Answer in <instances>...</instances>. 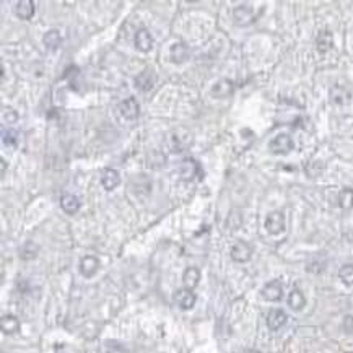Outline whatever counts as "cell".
I'll return each mask as SVG.
<instances>
[{
    "instance_id": "1",
    "label": "cell",
    "mask_w": 353,
    "mask_h": 353,
    "mask_svg": "<svg viewBox=\"0 0 353 353\" xmlns=\"http://www.w3.org/2000/svg\"><path fill=\"white\" fill-rule=\"evenodd\" d=\"M166 143L173 153H181V151H184L186 148L191 147L192 134L186 129H174L168 134Z\"/></svg>"
},
{
    "instance_id": "2",
    "label": "cell",
    "mask_w": 353,
    "mask_h": 353,
    "mask_svg": "<svg viewBox=\"0 0 353 353\" xmlns=\"http://www.w3.org/2000/svg\"><path fill=\"white\" fill-rule=\"evenodd\" d=\"M269 148L275 155H287L293 150V140L288 134H279L269 143Z\"/></svg>"
},
{
    "instance_id": "3",
    "label": "cell",
    "mask_w": 353,
    "mask_h": 353,
    "mask_svg": "<svg viewBox=\"0 0 353 353\" xmlns=\"http://www.w3.org/2000/svg\"><path fill=\"white\" fill-rule=\"evenodd\" d=\"M119 114L122 119H127V121H134L140 114V106H138L137 99L134 96H130L127 99H124L121 104H119Z\"/></svg>"
},
{
    "instance_id": "4",
    "label": "cell",
    "mask_w": 353,
    "mask_h": 353,
    "mask_svg": "<svg viewBox=\"0 0 353 353\" xmlns=\"http://www.w3.org/2000/svg\"><path fill=\"white\" fill-rule=\"evenodd\" d=\"M266 230L270 235H279L285 230V217L282 212H272L266 218Z\"/></svg>"
},
{
    "instance_id": "5",
    "label": "cell",
    "mask_w": 353,
    "mask_h": 353,
    "mask_svg": "<svg viewBox=\"0 0 353 353\" xmlns=\"http://www.w3.org/2000/svg\"><path fill=\"white\" fill-rule=\"evenodd\" d=\"M174 300H176V303H178V306L181 308V310H191V308H194L195 301H197V296H195L192 290L182 288V290H178V292H176Z\"/></svg>"
},
{
    "instance_id": "6",
    "label": "cell",
    "mask_w": 353,
    "mask_h": 353,
    "mask_svg": "<svg viewBox=\"0 0 353 353\" xmlns=\"http://www.w3.org/2000/svg\"><path fill=\"white\" fill-rule=\"evenodd\" d=\"M101 184H103L106 191H112V189H116L121 184V174H119L117 169L106 168L101 173Z\"/></svg>"
},
{
    "instance_id": "7",
    "label": "cell",
    "mask_w": 353,
    "mask_h": 353,
    "mask_svg": "<svg viewBox=\"0 0 353 353\" xmlns=\"http://www.w3.org/2000/svg\"><path fill=\"white\" fill-rule=\"evenodd\" d=\"M156 83V75L153 68H145V70L135 78V86L142 91H150Z\"/></svg>"
},
{
    "instance_id": "8",
    "label": "cell",
    "mask_w": 353,
    "mask_h": 353,
    "mask_svg": "<svg viewBox=\"0 0 353 353\" xmlns=\"http://www.w3.org/2000/svg\"><path fill=\"white\" fill-rule=\"evenodd\" d=\"M261 293L264 296V300H267V301H279V300H282L283 287H282V283L279 280H272V282H269V283L264 285Z\"/></svg>"
},
{
    "instance_id": "9",
    "label": "cell",
    "mask_w": 353,
    "mask_h": 353,
    "mask_svg": "<svg viewBox=\"0 0 353 353\" xmlns=\"http://www.w3.org/2000/svg\"><path fill=\"white\" fill-rule=\"evenodd\" d=\"M251 256H252L251 246L244 241H238L231 248V259L236 262H248L251 259Z\"/></svg>"
},
{
    "instance_id": "10",
    "label": "cell",
    "mask_w": 353,
    "mask_h": 353,
    "mask_svg": "<svg viewBox=\"0 0 353 353\" xmlns=\"http://www.w3.org/2000/svg\"><path fill=\"white\" fill-rule=\"evenodd\" d=\"M233 18L238 24H249L256 20V13L249 5H239L233 10Z\"/></svg>"
},
{
    "instance_id": "11",
    "label": "cell",
    "mask_w": 353,
    "mask_h": 353,
    "mask_svg": "<svg viewBox=\"0 0 353 353\" xmlns=\"http://www.w3.org/2000/svg\"><path fill=\"white\" fill-rule=\"evenodd\" d=\"M287 313L283 310H272L267 314V326L270 331H279L287 324Z\"/></svg>"
},
{
    "instance_id": "12",
    "label": "cell",
    "mask_w": 353,
    "mask_h": 353,
    "mask_svg": "<svg viewBox=\"0 0 353 353\" xmlns=\"http://www.w3.org/2000/svg\"><path fill=\"white\" fill-rule=\"evenodd\" d=\"M135 47L138 50H142V52H148V50L153 47V37H151L150 31L148 29H138L135 33Z\"/></svg>"
},
{
    "instance_id": "13",
    "label": "cell",
    "mask_w": 353,
    "mask_h": 353,
    "mask_svg": "<svg viewBox=\"0 0 353 353\" xmlns=\"http://www.w3.org/2000/svg\"><path fill=\"white\" fill-rule=\"evenodd\" d=\"M98 269H99V261L98 257L94 256H85L80 262V272L83 277H86V279H90V277L96 274Z\"/></svg>"
},
{
    "instance_id": "14",
    "label": "cell",
    "mask_w": 353,
    "mask_h": 353,
    "mask_svg": "<svg viewBox=\"0 0 353 353\" xmlns=\"http://www.w3.org/2000/svg\"><path fill=\"white\" fill-rule=\"evenodd\" d=\"M80 199L77 197V195H73V194H64L62 195V199H60V207H62V210H64L65 213H68V215H73V213H77L80 210Z\"/></svg>"
},
{
    "instance_id": "15",
    "label": "cell",
    "mask_w": 353,
    "mask_h": 353,
    "mask_svg": "<svg viewBox=\"0 0 353 353\" xmlns=\"http://www.w3.org/2000/svg\"><path fill=\"white\" fill-rule=\"evenodd\" d=\"M15 15L21 20H29L34 15V3L31 0H20L15 3Z\"/></svg>"
},
{
    "instance_id": "16",
    "label": "cell",
    "mask_w": 353,
    "mask_h": 353,
    "mask_svg": "<svg viewBox=\"0 0 353 353\" xmlns=\"http://www.w3.org/2000/svg\"><path fill=\"white\" fill-rule=\"evenodd\" d=\"M200 171V166L199 163L192 160V158H187L181 163V168H179V173L182 176V179H192L195 178V174Z\"/></svg>"
},
{
    "instance_id": "17",
    "label": "cell",
    "mask_w": 353,
    "mask_h": 353,
    "mask_svg": "<svg viewBox=\"0 0 353 353\" xmlns=\"http://www.w3.org/2000/svg\"><path fill=\"white\" fill-rule=\"evenodd\" d=\"M0 327H2V332L7 334V336H11V334H15L20 331V321H18L15 316H11V314H5L0 321Z\"/></svg>"
},
{
    "instance_id": "18",
    "label": "cell",
    "mask_w": 353,
    "mask_h": 353,
    "mask_svg": "<svg viewBox=\"0 0 353 353\" xmlns=\"http://www.w3.org/2000/svg\"><path fill=\"white\" fill-rule=\"evenodd\" d=\"M231 91H233V83H231L230 80H220L212 88V94H213V96H217V98L230 96Z\"/></svg>"
},
{
    "instance_id": "19",
    "label": "cell",
    "mask_w": 353,
    "mask_h": 353,
    "mask_svg": "<svg viewBox=\"0 0 353 353\" xmlns=\"http://www.w3.org/2000/svg\"><path fill=\"white\" fill-rule=\"evenodd\" d=\"M187 54H189V49L186 47V44L182 42H178L174 44L169 50V57L174 62V64H181V62H184L187 59Z\"/></svg>"
},
{
    "instance_id": "20",
    "label": "cell",
    "mask_w": 353,
    "mask_h": 353,
    "mask_svg": "<svg viewBox=\"0 0 353 353\" xmlns=\"http://www.w3.org/2000/svg\"><path fill=\"white\" fill-rule=\"evenodd\" d=\"M306 305V298L300 290H292V293L288 295V306L295 311H301Z\"/></svg>"
},
{
    "instance_id": "21",
    "label": "cell",
    "mask_w": 353,
    "mask_h": 353,
    "mask_svg": "<svg viewBox=\"0 0 353 353\" xmlns=\"http://www.w3.org/2000/svg\"><path fill=\"white\" fill-rule=\"evenodd\" d=\"M199 280H200V272H199V269H195V267H187V269H186V272H184V275H182V282H184L186 288L192 290L194 287H197Z\"/></svg>"
},
{
    "instance_id": "22",
    "label": "cell",
    "mask_w": 353,
    "mask_h": 353,
    "mask_svg": "<svg viewBox=\"0 0 353 353\" xmlns=\"http://www.w3.org/2000/svg\"><path fill=\"white\" fill-rule=\"evenodd\" d=\"M332 34L329 31H323V33H319L318 39H316V46H318V50L319 52H327L331 47H332Z\"/></svg>"
},
{
    "instance_id": "23",
    "label": "cell",
    "mask_w": 353,
    "mask_h": 353,
    "mask_svg": "<svg viewBox=\"0 0 353 353\" xmlns=\"http://www.w3.org/2000/svg\"><path fill=\"white\" fill-rule=\"evenodd\" d=\"M60 42H62L60 33L59 31H55V29L47 31L46 36H44V44H46L49 49H57L60 46Z\"/></svg>"
},
{
    "instance_id": "24",
    "label": "cell",
    "mask_w": 353,
    "mask_h": 353,
    "mask_svg": "<svg viewBox=\"0 0 353 353\" xmlns=\"http://www.w3.org/2000/svg\"><path fill=\"white\" fill-rule=\"evenodd\" d=\"M339 204L342 209H352L353 207V191L352 189L345 187L339 192Z\"/></svg>"
},
{
    "instance_id": "25",
    "label": "cell",
    "mask_w": 353,
    "mask_h": 353,
    "mask_svg": "<svg viewBox=\"0 0 353 353\" xmlns=\"http://www.w3.org/2000/svg\"><path fill=\"white\" fill-rule=\"evenodd\" d=\"M339 277L345 285H353V264H345L340 267Z\"/></svg>"
},
{
    "instance_id": "26",
    "label": "cell",
    "mask_w": 353,
    "mask_h": 353,
    "mask_svg": "<svg viewBox=\"0 0 353 353\" xmlns=\"http://www.w3.org/2000/svg\"><path fill=\"white\" fill-rule=\"evenodd\" d=\"M340 91H342V86H337V88H334V90H332V98H334V101H336V103H339V104L349 103L350 93L344 94V93H340Z\"/></svg>"
},
{
    "instance_id": "27",
    "label": "cell",
    "mask_w": 353,
    "mask_h": 353,
    "mask_svg": "<svg viewBox=\"0 0 353 353\" xmlns=\"http://www.w3.org/2000/svg\"><path fill=\"white\" fill-rule=\"evenodd\" d=\"M2 138H3V143H5V145H10V147L16 145V132H15V130L3 129V130H2Z\"/></svg>"
},
{
    "instance_id": "28",
    "label": "cell",
    "mask_w": 353,
    "mask_h": 353,
    "mask_svg": "<svg viewBox=\"0 0 353 353\" xmlns=\"http://www.w3.org/2000/svg\"><path fill=\"white\" fill-rule=\"evenodd\" d=\"M5 166H7V165H5V161L2 160V176H3V173H5Z\"/></svg>"
},
{
    "instance_id": "29",
    "label": "cell",
    "mask_w": 353,
    "mask_h": 353,
    "mask_svg": "<svg viewBox=\"0 0 353 353\" xmlns=\"http://www.w3.org/2000/svg\"><path fill=\"white\" fill-rule=\"evenodd\" d=\"M246 353H261V352H257V350H248Z\"/></svg>"
}]
</instances>
